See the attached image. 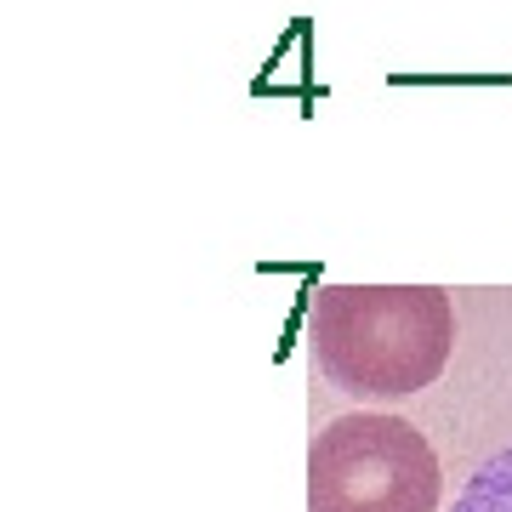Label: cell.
<instances>
[{"label": "cell", "instance_id": "obj_1", "mask_svg": "<svg viewBox=\"0 0 512 512\" xmlns=\"http://www.w3.org/2000/svg\"><path fill=\"white\" fill-rule=\"evenodd\" d=\"M456 348V308L439 285H325L308 308V353L353 399H410Z\"/></svg>", "mask_w": 512, "mask_h": 512}, {"label": "cell", "instance_id": "obj_2", "mask_svg": "<svg viewBox=\"0 0 512 512\" xmlns=\"http://www.w3.org/2000/svg\"><path fill=\"white\" fill-rule=\"evenodd\" d=\"M439 495V456L404 416H336L308 444V512H439Z\"/></svg>", "mask_w": 512, "mask_h": 512}, {"label": "cell", "instance_id": "obj_3", "mask_svg": "<svg viewBox=\"0 0 512 512\" xmlns=\"http://www.w3.org/2000/svg\"><path fill=\"white\" fill-rule=\"evenodd\" d=\"M456 512H512V444L495 450L456 495Z\"/></svg>", "mask_w": 512, "mask_h": 512}]
</instances>
